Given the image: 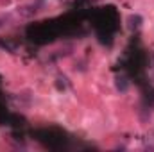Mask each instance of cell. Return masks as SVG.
<instances>
[{
	"label": "cell",
	"instance_id": "6da1fadb",
	"mask_svg": "<svg viewBox=\"0 0 154 152\" xmlns=\"http://www.w3.org/2000/svg\"><path fill=\"white\" fill-rule=\"evenodd\" d=\"M38 11H39L38 4H27V5L18 7V14H20V16H23V18H31V16H34Z\"/></svg>",
	"mask_w": 154,
	"mask_h": 152
}]
</instances>
